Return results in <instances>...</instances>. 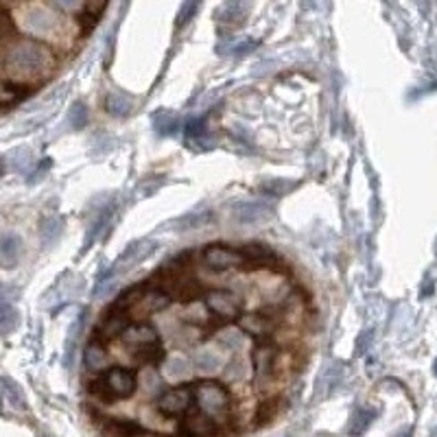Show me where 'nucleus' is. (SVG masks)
Segmentation results:
<instances>
[{
    "label": "nucleus",
    "instance_id": "obj_1",
    "mask_svg": "<svg viewBox=\"0 0 437 437\" xmlns=\"http://www.w3.org/2000/svg\"><path fill=\"white\" fill-rule=\"evenodd\" d=\"M318 308L263 245L210 243L120 293L88 339L90 415L151 389L164 437H236L274 420L302 374Z\"/></svg>",
    "mask_w": 437,
    "mask_h": 437
},
{
    "label": "nucleus",
    "instance_id": "obj_2",
    "mask_svg": "<svg viewBox=\"0 0 437 437\" xmlns=\"http://www.w3.org/2000/svg\"><path fill=\"white\" fill-rule=\"evenodd\" d=\"M20 238L7 234V236H0V267L3 269H11L18 265L20 258Z\"/></svg>",
    "mask_w": 437,
    "mask_h": 437
},
{
    "label": "nucleus",
    "instance_id": "obj_3",
    "mask_svg": "<svg viewBox=\"0 0 437 437\" xmlns=\"http://www.w3.org/2000/svg\"><path fill=\"white\" fill-rule=\"evenodd\" d=\"M18 324V313L7 304H0V333H9Z\"/></svg>",
    "mask_w": 437,
    "mask_h": 437
}]
</instances>
